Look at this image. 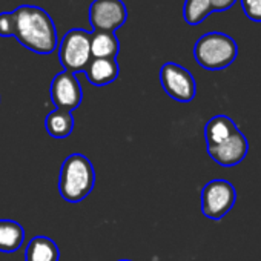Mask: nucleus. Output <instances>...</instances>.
Masks as SVG:
<instances>
[{
  "label": "nucleus",
  "instance_id": "1",
  "mask_svg": "<svg viewBox=\"0 0 261 261\" xmlns=\"http://www.w3.org/2000/svg\"><path fill=\"white\" fill-rule=\"evenodd\" d=\"M16 34L22 46L36 54H51L59 46L51 16L40 7L22 5L16 11Z\"/></svg>",
  "mask_w": 261,
  "mask_h": 261
},
{
  "label": "nucleus",
  "instance_id": "2",
  "mask_svg": "<svg viewBox=\"0 0 261 261\" xmlns=\"http://www.w3.org/2000/svg\"><path fill=\"white\" fill-rule=\"evenodd\" d=\"M95 172L88 157L82 154L69 155L60 169L59 192L69 203L85 200L94 189Z\"/></svg>",
  "mask_w": 261,
  "mask_h": 261
},
{
  "label": "nucleus",
  "instance_id": "3",
  "mask_svg": "<svg viewBox=\"0 0 261 261\" xmlns=\"http://www.w3.org/2000/svg\"><path fill=\"white\" fill-rule=\"evenodd\" d=\"M238 56L237 42L224 33H207L201 36L194 46L197 63L207 71H221L230 66Z\"/></svg>",
  "mask_w": 261,
  "mask_h": 261
},
{
  "label": "nucleus",
  "instance_id": "4",
  "mask_svg": "<svg viewBox=\"0 0 261 261\" xmlns=\"http://www.w3.org/2000/svg\"><path fill=\"white\" fill-rule=\"evenodd\" d=\"M91 33L82 28L69 30L59 45L60 65L68 72L85 71L91 62Z\"/></svg>",
  "mask_w": 261,
  "mask_h": 261
},
{
  "label": "nucleus",
  "instance_id": "5",
  "mask_svg": "<svg viewBox=\"0 0 261 261\" xmlns=\"http://www.w3.org/2000/svg\"><path fill=\"white\" fill-rule=\"evenodd\" d=\"M237 191L227 180H212L201 191V212L211 220H221L235 204Z\"/></svg>",
  "mask_w": 261,
  "mask_h": 261
},
{
  "label": "nucleus",
  "instance_id": "6",
  "mask_svg": "<svg viewBox=\"0 0 261 261\" xmlns=\"http://www.w3.org/2000/svg\"><path fill=\"white\" fill-rule=\"evenodd\" d=\"M160 82L165 92L180 103L192 101L197 94V85L192 74L178 63H165L160 69Z\"/></svg>",
  "mask_w": 261,
  "mask_h": 261
},
{
  "label": "nucleus",
  "instance_id": "7",
  "mask_svg": "<svg viewBox=\"0 0 261 261\" xmlns=\"http://www.w3.org/2000/svg\"><path fill=\"white\" fill-rule=\"evenodd\" d=\"M92 31L114 33L127 20V10L121 0H94L89 7Z\"/></svg>",
  "mask_w": 261,
  "mask_h": 261
},
{
  "label": "nucleus",
  "instance_id": "8",
  "mask_svg": "<svg viewBox=\"0 0 261 261\" xmlns=\"http://www.w3.org/2000/svg\"><path fill=\"white\" fill-rule=\"evenodd\" d=\"M49 94L57 109L69 111V112L79 108L83 98L80 82L72 72H68V71L59 72L53 79Z\"/></svg>",
  "mask_w": 261,
  "mask_h": 261
},
{
  "label": "nucleus",
  "instance_id": "9",
  "mask_svg": "<svg viewBox=\"0 0 261 261\" xmlns=\"http://www.w3.org/2000/svg\"><path fill=\"white\" fill-rule=\"evenodd\" d=\"M247 151H249V143L241 130H237L232 137H229L221 145L207 148V154L211 155V159L224 168H232L241 163L246 159Z\"/></svg>",
  "mask_w": 261,
  "mask_h": 261
},
{
  "label": "nucleus",
  "instance_id": "10",
  "mask_svg": "<svg viewBox=\"0 0 261 261\" xmlns=\"http://www.w3.org/2000/svg\"><path fill=\"white\" fill-rule=\"evenodd\" d=\"M118 63L115 59H91L85 74L91 85L106 86L117 80L118 77Z\"/></svg>",
  "mask_w": 261,
  "mask_h": 261
},
{
  "label": "nucleus",
  "instance_id": "11",
  "mask_svg": "<svg viewBox=\"0 0 261 261\" xmlns=\"http://www.w3.org/2000/svg\"><path fill=\"white\" fill-rule=\"evenodd\" d=\"M238 130L235 121L229 118L227 115H215L212 117L204 127V137H206V146L214 148L226 142L229 137H232Z\"/></svg>",
  "mask_w": 261,
  "mask_h": 261
},
{
  "label": "nucleus",
  "instance_id": "12",
  "mask_svg": "<svg viewBox=\"0 0 261 261\" xmlns=\"http://www.w3.org/2000/svg\"><path fill=\"white\" fill-rule=\"evenodd\" d=\"M118 51H120V43L115 33H105V31L91 33L92 59H115Z\"/></svg>",
  "mask_w": 261,
  "mask_h": 261
},
{
  "label": "nucleus",
  "instance_id": "13",
  "mask_svg": "<svg viewBox=\"0 0 261 261\" xmlns=\"http://www.w3.org/2000/svg\"><path fill=\"white\" fill-rule=\"evenodd\" d=\"M57 244L48 237H34L25 250V261H59Z\"/></svg>",
  "mask_w": 261,
  "mask_h": 261
},
{
  "label": "nucleus",
  "instance_id": "14",
  "mask_svg": "<svg viewBox=\"0 0 261 261\" xmlns=\"http://www.w3.org/2000/svg\"><path fill=\"white\" fill-rule=\"evenodd\" d=\"M45 126L48 134L54 139H66L72 133L74 127V117L69 111L56 109L48 114L45 120Z\"/></svg>",
  "mask_w": 261,
  "mask_h": 261
},
{
  "label": "nucleus",
  "instance_id": "15",
  "mask_svg": "<svg viewBox=\"0 0 261 261\" xmlns=\"http://www.w3.org/2000/svg\"><path fill=\"white\" fill-rule=\"evenodd\" d=\"M25 238L23 227L13 220H0V252H16Z\"/></svg>",
  "mask_w": 261,
  "mask_h": 261
},
{
  "label": "nucleus",
  "instance_id": "16",
  "mask_svg": "<svg viewBox=\"0 0 261 261\" xmlns=\"http://www.w3.org/2000/svg\"><path fill=\"white\" fill-rule=\"evenodd\" d=\"M212 11L211 0H186L183 7V17L188 25H200Z\"/></svg>",
  "mask_w": 261,
  "mask_h": 261
},
{
  "label": "nucleus",
  "instance_id": "17",
  "mask_svg": "<svg viewBox=\"0 0 261 261\" xmlns=\"http://www.w3.org/2000/svg\"><path fill=\"white\" fill-rule=\"evenodd\" d=\"M16 34V13H0V37H14Z\"/></svg>",
  "mask_w": 261,
  "mask_h": 261
},
{
  "label": "nucleus",
  "instance_id": "18",
  "mask_svg": "<svg viewBox=\"0 0 261 261\" xmlns=\"http://www.w3.org/2000/svg\"><path fill=\"white\" fill-rule=\"evenodd\" d=\"M241 8L249 20L261 23V0H241Z\"/></svg>",
  "mask_w": 261,
  "mask_h": 261
},
{
  "label": "nucleus",
  "instance_id": "19",
  "mask_svg": "<svg viewBox=\"0 0 261 261\" xmlns=\"http://www.w3.org/2000/svg\"><path fill=\"white\" fill-rule=\"evenodd\" d=\"M237 0H211V7H212V11H227L229 8H232L235 5Z\"/></svg>",
  "mask_w": 261,
  "mask_h": 261
},
{
  "label": "nucleus",
  "instance_id": "20",
  "mask_svg": "<svg viewBox=\"0 0 261 261\" xmlns=\"http://www.w3.org/2000/svg\"><path fill=\"white\" fill-rule=\"evenodd\" d=\"M118 261H130V259H118Z\"/></svg>",
  "mask_w": 261,
  "mask_h": 261
}]
</instances>
